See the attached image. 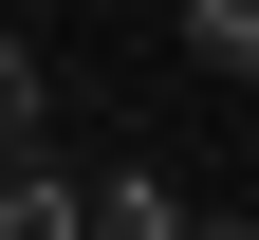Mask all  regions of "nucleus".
Segmentation results:
<instances>
[{"label": "nucleus", "mask_w": 259, "mask_h": 240, "mask_svg": "<svg viewBox=\"0 0 259 240\" xmlns=\"http://www.w3.org/2000/svg\"><path fill=\"white\" fill-rule=\"evenodd\" d=\"M93 240H185V185H148V166H111V185H93Z\"/></svg>", "instance_id": "obj_1"}, {"label": "nucleus", "mask_w": 259, "mask_h": 240, "mask_svg": "<svg viewBox=\"0 0 259 240\" xmlns=\"http://www.w3.org/2000/svg\"><path fill=\"white\" fill-rule=\"evenodd\" d=\"M185 240H259V222H204V203H185Z\"/></svg>", "instance_id": "obj_2"}]
</instances>
